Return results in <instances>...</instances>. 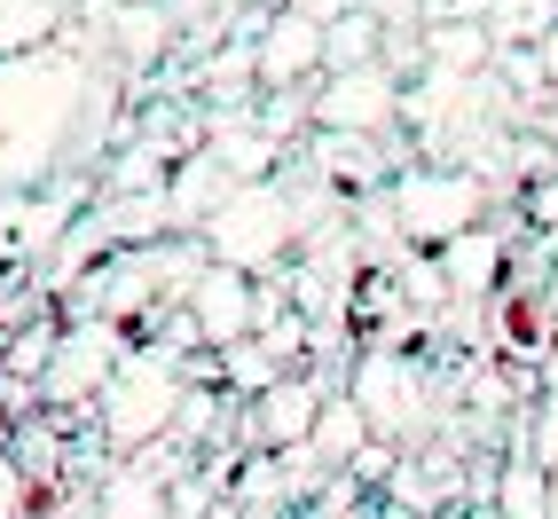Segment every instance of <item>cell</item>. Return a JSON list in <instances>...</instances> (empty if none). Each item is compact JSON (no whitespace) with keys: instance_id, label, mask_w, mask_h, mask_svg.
Masks as SVG:
<instances>
[{"instance_id":"cell-16","label":"cell","mask_w":558,"mask_h":519,"mask_svg":"<svg viewBox=\"0 0 558 519\" xmlns=\"http://www.w3.org/2000/svg\"><path fill=\"white\" fill-rule=\"evenodd\" d=\"M71 9H80V0H0V56H24V48L56 40L71 24Z\"/></svg>"},{"instance_id":"cell-12","label":"cell","mask_w":558,"mask_h":519,"mask_svg":"<svg viewBox=\"0 0 558 519\" xmlns=\"http://www.w3.org/2000/svg\"><path fill=\"white\" fill-rule=\"evenodd\" d=\"M440 260V276H449V300H488V291L504 283V229H464V237H449L433 252Z\"/></svg>"},{"instance_id":"cell-11","label":"cell","mask_w":558,"mask_h":519,"mask_svg":"<svg viewBox=\"0 0 558 519\" xmlns=\"http://www.w3.org/2000/svg\"><path fill=\"white\" fill-rule=\"evenodd\" d=\"M236 190H244V181H236L229 166H220L213 150H197V158H181V166H173V181H166L173 229H181V237H197V229H205V220H213L220 205H229Z\"/></svg>"},{"instance_id":"cell-26","label":"cell","mask_w":558,"mask_h":519,"mask_svg":"<svg viewBox=\"0 0 558 519\" xmlns=\"http://www.w3.org/2000/svg\"><path fill=\"white\" fill-rule=\"evenodd\" d=\"M347 472H354V480H386V472H393V440L378 433V440H369V449H362V457H354Z\"/></svg>"},{"instance_id":"cell-18","label":"cell","mask_w":558,"mask_h":519,"mask_svg":"<svg viewBox=\"0 0 558 519\" xmlns=\"http://www.w3.org/2000/svg\"><path fill=\"white\" fill-rule=\"evenodd\" d=\"M496 511L504 519H550V464H535L527 449H511L496 472Z\"/></svg>"},{"instance_id":"cell-14","label":"cell","mask_w":558,"mask_h":519,"mask_svg":"<svg viewBox=\"0 0 558 519\" xmlns=\"http://www.w3.org/2000/svg\"><path fill=\"white\" fill-rule=\"evenodd\" d=\"M369 440H378V433H369L362 401H354V394H330V401H323V418H315V433L300 440V449H307L323 472H347V464L369 449Z\"/></svg>"},{"instance_id":"cell-15","label":"cell","mask_w":558,"mask_h":519,"mask_svg":"<svg viewBox=\"0 0 558 519\" xmlns=\"http://www.w3.org/2000/svg\"><path fill=\"white\" fill-rule=\"evenodd\" d=\"M425 63L433 71H472L480 63H496V32H488V16H449V24H425Z\"/></svg>"},{"instance_id":"cell-2","label":"cell","mask_w":558,"mask_h":519,"mask_svg":"<svg viewBox=\"0 0 558 519\" xmlns=\"http://www.w3.org/2000/svg\"><path fill=\"white\" fill-rule=\"evenodd\" d=\"M181 394H190V370H181V354L166 339H150V347H126V362L110 370V386L87 401V418L102 425V440L119 457H142L158 433H173Z\"/></svg>"},{"instance_id":"cell-9","label":"cell","mask_w":558,"mask_h":519,"mask_svg":"<svg viewBox=\"0 0 558 519\" xmlns=\"http://www.w3.org/2000/svg\"><path fill=\"white\" fill-rule=\"evenodd\" d=\"M252 56H259V87H268V95L307 87L315 71H323V24H307L300 9H276L268 32L252 40Z\"/></svg>"},{"instance_id":"cell-25","label":"cell","mask_w":558,"mask_h":519,"mask_svg":"<svg viewBox=\"0 0 558 519\" xmlns=\"http://www.w3.org/2000/svg\"><path fill=\"white\" fill-rule=\"evenodd\" d=\"M527 220H535V229H550V237H558V173H550V181H535V190H527Z\"/></svg>"},{"instance_id":"cell-29","label":"cell","mask_w":558,"mask_h":519,"mask_svg":"<svg viewBox=\"0 0 558 519\" xmlns=\"http://www.w3.org/2000/svg\"><path fill=\"white\" fill-rule=\"evenodd\" d=\"M9 433H16V410H9V394H0V449H9Z\"/></svg>"},{"instance_id":"cell-17","label":"cell","mask_w":558,"mask_h":519,"mask_svg":"<svg viewBox=\"0 0 558 519\" xmlns=\"http://www.w3.org/2000/svg\"><path fill=\"white\" fill-rule=\"evenodd\" d=\"M102 32H110V56H119V71H142V63L166 48V0H134V9H119Z\"/></svg>"},{"instance_id":"cell-22","label":"cell","mask_w":558,"mask_h":519,"mask_svg":"<svg viewBox=\"0 0 558 519\" xmlns=\"http://www.w3.org/2000/svg\"><path fill=\"white\" fill-rule=\"evenodd\" d=\"M527 457L558 472V386H550V394L535 401V410H527Z\"/></svg>"},{"instance_id":"cell-7","label":"cell","mask_w":558,"mask_h":519,"mask_svg":"<svg viewBox=\"0 0 558 519\" xmlns=\"http://www.w3.org/2000/svg\"><path fill=\"white\" fill-rule=\"evenodd\" d=\"M347 394L362 401L369 433H401V425L425 418V370L401 362V347H369V354L354 362V386H347Z\"/></svg>"},{"instance_id":"cell-5","label":"cell","mask_w":558,"mask_h":519,"mask_svg":"<svg viewBox=\"0 0 558 519\" xmlns=\"http://www.w3.org/2000/svg\"><path fill=\"white\" fill-rule=\"evenodd\" d=\"M126 323H102V315H87V323H63V339H56V354H48V370L32 386H40V401L48 410H87V401L110 386V370L126 362Z\"/></svg>"},{"instance_id":"cell-4","label":"cell","mask_w":558,"mask_h":519,"mask_svg":"<svg viewBox=\"0 0 558 519\" xmlns=\"http://www.w3.org/2000/svg\"><path fill=\"white\" fill-rule=\"evenodd\" d=\"M386 197H393V229L409 244H433V252L488 220V190H480V173H464V166H401V181Z\"/></svg>"},{"instance_id":"cell-10","label":"cell","mask_w":558,"mask_h":519,"mask_svg":"<svg viewBox=\"0 0 558 519\" xmlns=\"http://www.w3.org/2000/svg\"><path fill=\"white\" fill-rule=\"evenodd\" d=\"M252 307H259V276H244V268H213L197 276V291H190V315H197V330H205V347H236V339H252Z\"/></svg>"},{"instance_id":"cell-23","label":"cell","mask_w":558,"mask_h":519,"mask_svg":"<svg viewBox=\"0 0 558 519\" xmlns=\"http://www.w3.org/2000/svg\"><path fill=\"white\" fill-rule=\"evenodd\" d=\"M32 488H40V480H32L9 449H0V519H24V511H32Z\"/></svg>"},{"instance_id":"cell-3","label":"cell","mask_w":558,"mask_h":519,"mask_svg":"<svg viewBox=\"0 0 558 519\" xmlns=\"http://www.w3.org/2000/svg\"><path fill=\"white\" fill-rule=\"evenodd\" d=\"M197 237H205V252L220 260V268L276 276V268H283V252L300 244V220H291V190H276V181H244V190L220 205Z\"/></svg>"},{"instance_id":"cell-19","label":"cell","mask_w":558,"mask_h":519,"mask_svg":"<svg viewBox=\"0 0 558 519\" xmlns=\"http://www.w3.org/2000/svg\"><path fill=\"white\" fill-rule=\"evenodd\" d=\"M378 48H386V24L369 9L323 24V71H362V63H378Z\"/></svg>"},{"instance_id":"cell-1","label":"cell","mask_w":558,"mask_h":519,"mask_svg":"<svg viewBox=\"0 0 558 519\" xmlns=\"http://www.w3.org/2000/svg\"><path fill=\"white\" fill-rule=\"evenodd\" d=\"M126 142V71L110 32L71 9L56 40L0 56V197H32L63 173H102Z\"/></svg>"},{"instance_id":"cell-24","label":"cell","mask_w":558,"mask_h":519,"mask_svg":"<svg viewBox=\"0 0 558 519\" xmlns=\"http://www.w3.org/2000/svg\"><path fill=\"white\" fill-rule=\"evenodd\" d=\"M386 32H425V0H362Z\"/></svg>"},{"instance_id":"cell-27","label":"cell","mask_w":558,"mask_h":519,"mask_svg":"<svg viewBox=\"0 0 558 519\" xmlns=\"http://www.w3.org/2000/svg\"><path fill=\"white\" fill-rule=\"evenodd\" d=\"M283 9H300L307 24H339V16H354L362 0H283Z\"/></svg>"},{"instance_id":"cell-8","label":"cell","mask_w":558,"mask_h":519,"mask_svg":"<svg viewBox=\"0 0 558 519\" xmlns=\"http://www.w3.org/2000/svg\"><path fill=\"white\" fill-rule=\"evenodd\" d=\"M323 401H330L323 378H276L268 394L252 401L244 440H252V449H300V440L315 433V418H323Z\"/></svg>"},{"instance_id":"cell-6","label":"cell","mask_w":558,"mask_h":519,"mask_svg":"<svg viewBox=\"0 0 558 519\" xmlns=\"http://www.w3.org/2000/svg\"><path fill=\"white\" fill-rule=\"evenodd\" d=\"M307 119H315V134H386L401 119V80L386 63L323 71V87L307 95Z\"/></svg>"},{"instance_id":"cell-30","label":"cell","mask_w":558,"mask_h":519,"mask_svg":"<svg viewBox=\"0 0 558 519\" xmlns=\"http://www.w3.org/2000/svg\"><path fill=\"white\" fill-rule=\"evenodd\" d=\"M464 519H504V511H496V504H480V511H464Z\"/></svg>"},{"instance_id":"cell-20","label":"cell","mask_w":558,"mask_h":519,"mask_svg":"<svg viewBox=\"0 0 558 519\" xmlns=\"http://www.w3.org/2000/svg\"><path fill=\"white\" fill-rule=\"evenodd\" d=\"M283 378V362L268 354V339H236V347H220V386H229V394H268Z\"/></svg>"},{"instance_id":"cell-28","label":"cell","mask_w":558,"mask_h":519,"mask_svg":"<svg viewBox=\"0 0 558 519\" xmlns=\"http://www.w3.org/2000/svg\"><path fill=\"white\" fill-rule=\"evenodd\" d=\"M535 56H543V80L558 87V24H550V32H543V40H535Z\"/></svg>"},{"instance_id":"cell-13","label":"cell","mask_w":558,"mask_h":519,"mask_svg":"<svg viewBox=\"0 0 558 519\" xmlns=\"http://www.w3.org/2000/svg\"><path fill=\"white\" fill-rule=\"evenodd\" d=\"M102 519H173V488L142 464V457H119L102 472V488H95Z\"/></svg>"},{"instance_id":"cell-21","label":"cell","mask_w":558,"mask_h":519,"mask_svg":"<svg viewBox=\"0 0 558 519\" xmlns=\"http://www.w3.org/2000/svg\"><path fill=\"white\" fill-rule=\"evenodd\" d=\"M550 24H558V0H488L496 48H519V32H527V40H543Z\"/></svg>"}]
</instances>
